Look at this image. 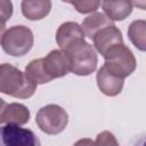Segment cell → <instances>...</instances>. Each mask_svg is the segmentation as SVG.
<instances>
[{"label":"cell","instance_id":"22","mask_svg":"<svg viewBox=\"0 0 146 146\" xmlns=\"http://www.w3.org/2000/svg\"><path fill=\"white\" fill-rule=\"evenodd\" d=\"M5 32H6V24L0 23V44H1V41H2V38H3Z\"/></svg>","mask_w":146,"mask_h":146},{"label":"cell","instance_id":"7","mask_svg":"<svg viewBox=\"0 0 146 146\" xmlns=\"http://www.w3.org/2000/svg\"><path fill=\"white\" fill-rule=\"evenodd\" d=\"M42 65L46 74L50 80L65 76L70 72L66 55L60 49L51 50L46 57H43Z\"/></svg>","mask_w":146,"mask_h":146},{"label":"cell","instance_id":"20","mask_svg":"<svg viewBox=\"0 0 146 146\" xmlns=\"http://www.w3.org/2000/svg\"><path fill=\"white\" fill-rule=\"evenodd\" d=\"M73 146H95V143L89 138H82L79 139Z\"/></svg>","mask_w":146,"mask_h":146},{"label":"cell","instance_id":"11","mask_svg":"<svg viewBox=\"0 0 146 146\" xmlns=\"http://www.w3.org/2000/svg\"><path fill=\"white\" fill-rule=\"evenodd\" d=\"M105 15L113 21H123L132 11V2L127 0L119 1H103L100 2Z\"/></svg>","mask_w":146,"mask_h":146},{"label":"cell","instance_id":"8","mask_svg":"<svg viewBox=\"0 0 146 146\" xmlns=\"http://www.w3.org/2000/svg\"><path fill=\"white\" fill-rule=\"evenodd\" d=\"M92 41H94L95 50H97L103 56L111 47L119 43H123V36H122V32L115 25H111L100 30L92 38Z\"/></svg>","mask_w":146,"mask_h":146},{"label":"cell","instance_id":"12","mask_svg":"<svg viewBox=\"0 0 146 146\" xmlns=\"http://www.w3.org/2000/svg\"><path fill=\"white\" fill-rule=\"evenodd\" d=\"M114 25L113 22L103 13H95L86 17L82 22V30L84 33V36L92 40V38L103 29Z\"/></svg>","mask_w":146,"mask_h":146},{"label":"cell","instance_id":"4","mask_svg":"<svg viewBox=\"0 0 146 146\" xmlns=\"http://www.w3.org/2000/svg\"><path fill=\"white\" fill-rule=\"evenodd\" d=\"M33 43L34 36L32 31L24 25H15L5 32L1 47L6 54L14 57H21L32 49Z\"/></svg>","mask_w":146,"mask_h":146},{"label":"cell","instance_id":"6","mask_svg":"<svg viewBox=\"0 0 146 146\" xmlns=\"http://www.w3.org/2000/svg\"><path fill=\"white\" fill-rule=\"evenodd\" d=\"M0 146H41L36 135L16 124L0 127Z\"/></svg>","mask_w":146,"mask_h":146},{"label":"cell","instance_id":"15","mask_svg":"<svg viewBox=\"0 0 146 146\" xmlns=\"http://www.w3.org/2000/svg\"><path fill=\"white\" fill-rule=\"evenodd\" d=\"M128 36L132 44L140 51L146 49V22L144 19L133 21L128 29Z\"/></svg>","mask_w":146,"mask_h":146},{"label":"cell","instance_id":"14","mask_svg":"<svg viewBox=\"0 0 146 146\" xmlns=\"http://www.w3.org/2000/svg\"><path fill=\"white\" fill-rule=\"evenodd\" d=\"M30 120V111L29 108L18 103H10L7 104L5 114H3V122L7 124H16L23 125L27 123Z\"/></svg>","mask_w":146,"mask_h":146},{"label":"cell","instance_id":"13","mask_svg":"<svg viewBox=\"0 0 146 146\" xmlns=\"http://www.w3.org/2000/svg\"><path fill=\"white\" fill-rule=\"evenodd\" d=\"M22 14L30 21H38L46 17L51 9V2L49 0H25L21 5Z\"/></svg>","mask_w":146,"mask_h":146},{"label":"cell","instance_id":"1","mask_svg":"<svg viewBox=\"0 0 146 146\" xmlns=\"http://www.w3.org/2000/svg\"><path fill=\"white\" fill-rule=\"evenodd\" d=\"M68 62V71L75 75H89L97 68L98 57L95 48L84 39L76 40L62 50Z\"/></svg>","mask_w":146,"mask_h":146},{"label":"cell","instance_id":"9","mask_svg":"<svg viewBox=\"0 0 146 146\" xmlns=\"http://www.w3.org/2000/svg\"><path fill=\"white\" fill-rule=\"evenodd\" d=\"M124 80L110 73L104 65L97 72V86L98 89L106 96L114 97L122 91Z\"/></svg>","mask_w":146,"mask_h":146},{"label":"cell","instance_id":"17","mask_svg":"<svg viewBox=\"0 0 146 146\" xmlns=\"http://www.w3.org/2000/svg\"><path fill=\"white\" fill-rule=\"evenodd\" d=\"M94 143H95V146H120L115 136L107 130L98 133Z\"/></svg>","mask_w":146,"mask_h":146},{"label":"cell","instance_id":"10","mask_svg":"<svg viewBox=\"0 0 146 146\" xmlns=\"http://www.w3.org/2000/svg\"><path fill=\"white\" fill-rule=\"evenodd\" d=\"M81 39H84V33L82 27L75 22L63 23L56 32V42L60 50H64L67 46Z\"/></svg>","mask_w":146,"mask_h":146},{"label":"cell","instance_id":"5","mask_svg":"<svg viewBox=\"0 0 146 146\" xmlns=\"http://www.w3.org/2000/svg\"><path fill=\"white\" fill-rule=\"evenodd\" d=\"M35 122L43 132L48 135H58L66 128L68 116L64 108L58 105L50 104L38 111Z\"/></svg>","mask_w":146,"mask_h":146},{"label":"cell","instance_id":"18","mask_svg":"<svg viewBox=\"0 0 146 146\" xmlns=\"http://www.w3.org/2000/svg\"><path fill=\"white\" fill-rule=\"evenodd\" d=\"M70 5H72L79 13L88 14V13L96 11L100 6V2L99 1H73V2H70Z\"/></svg>","mask_w":146,"mask_h":146},{"label":"cell","instance_id":"2","mask_svg":"<svg viewBox=\"0 0 146 146\" xmlns=\"http://www.w3.org/2000/svg\"><path fill=\"white\" fill-rule=\"evenodd\" d=\"M36 84L27 79L17 67L3 63L0 64V92L8 96L27 99L34 95Z\"/></svg>","mask_w":146,"mask_h":146},{"label":"cell","instance_id":"21","mask_svg":"<svg viewBox=\"0 0 146 146\" xmlns=\"http://www.w3.org/2000/svg\"><path fill=\"white\" fill-rule=\"evenodd\" d=\"M6 107H7V103L0 97V123L3 122V114L6 111Z\"/></svg>","mask_w":146,"mask_h":146},{"label":"cell","instance_id":"16","mask_svg":"<svg viewBox=\"0 0 146 146\" xmlns=\"http://www.w3.org/2000/svg\"><path fill=\"white\" fill-rule=\"evenodd\" d=\"M25 75L27 76L29 80H31L33 83L38 84H44L50 82L51 80L48 78V75L46 74L44 70H43V65H42V58H38V59H33L31 60L27 66L25 67Z\"/></svg>","mask_w":146,"mask_h":146},{"label":"cell","instance_id":"19","mask_svg":"<svg viewBox=\"0 0 146 146\" xmlns=\"http://www.w3.org/2000/svg\"><path fill=\"white\" fill-rule=\"evenodd\" d=\"M13 15V3L11 1L0 0V23L6 24V22Z\"/></svg>","mask_w":146,"mask_h":146},{"label":"cell","instance_id":"3","mask_svg":"<svg viewBox=\"0 0 146 146\" xmlns=\"http://www.w3.org/2000/svg\"><path fill=\"white\" fill-rule=\"evenodd\" d=\"M103 57L105 58L104 67L110 73L123 80L124 78L132 74L137 66V62L132 51L124 43H119L111 47L103 55Z\"/></svg>","mask_w":146,"mask_h":146}]
</instances>
